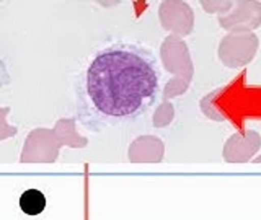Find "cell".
Masks as SVG:
<instances>
[{
    "instance_id": "cell-1",
    "label": "cell",
    "mask_w": 261,
    "mask_h": 220,
    "mask_svg": "<svg viewBox=\"0 0 261 220\" xmlns=\"http://www.w3.org/2000/svg\"><path fill=\"white\" fill-rule=\"evenodd\" d=\"M162 69L141 43L113 41L88 57L73 80L75 119L90 132L136 122L155 104Z\"/></svg>"
},
{
    "instance_id": "cell-2",
    "label": "cell",
    "mask_w": 261,
    "mask_h": 220,
    "mask_svg": "<svg viewBox=\"0 0 261 220\" xmlns=\"http://www.w3.org/2000/svg\"><path fill=\"white\" fill-rule=\"evenodd\" d=\"M20 209L27 215H39L46 209V196L39 189H27L20 196Z\"/></svg>"
}]
</instances>
